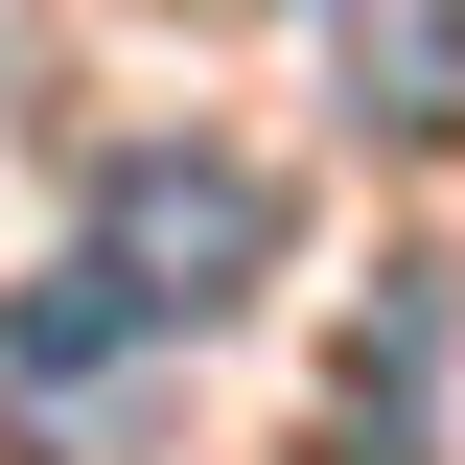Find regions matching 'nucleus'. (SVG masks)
<instances>
[{"label": "nucleus", "instance_id": "f03ea898", "mask_svg": "<svg viewBox=\"0 0 465 465\" xmlns=\"http://www.w3.org/2000/svg\"><path fill=\"white\" fill-rule=\"evenodd\" d=\"M302 24H326L349 116H396V140H442V116H465V0H302Z\"/></svg>", "mask_w": 465, "mask_h": 465}, {"label": "nucleus", "instance_id": "f257e3e1", "mask_svg": "<svg viewBox=\"0 0 465 465\" xmlns=\"http://www.w3.org/2000/svg\"><path fill=\"white\" fill-rule=\"evenodd\" d=\"M70 280L116 302V326H232V302L280 280V163H232V140H140V163L94 186V256Z\"/></svg>", "mask_w": 465, "mask_h": 465}]
</instances>
